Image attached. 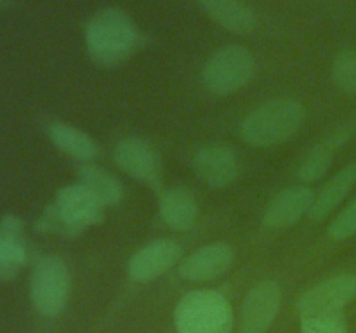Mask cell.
<instances>
[{
	"mask_svg": "<svg viewBox=\"0 0 356 333\" xmlns=\"http://www.w3.org/2000/svg\"><path fill=\"white\" fill-rule=\"evenodd\" d=\"M355 298V274H336L305 291L298 300V312L301 319L318 314H343L344 307Z\"/></svg>",
	"mask_w": 356,
	"mask_h": 333,
	"instance_id": "7",
	"label": "cell"
},
{
	"mask_svg": "<svg viewBox=\"0 0 356 333\" xmlns=\"http://www.w3.org/2000/svg\"><path fill=\"white\" fill-rule=\"evenodd\" d=\"M72 280L65 260L45 255L35 262L30 276V300L44 318H58L70 300Z\"/></svg>",
	"mask_w": 356,
	"mask_h": 333,
	"instance_id": "4",
	"label": "cell"
},
{
	"mask_svg": "<svg viewBox=\"0 0 356 333\" xmlns=\"http://www.w3.org/2000/svg\"><path fill=\"white\" fill-rule=\"evenodd\" d=\"M47 135L52 144L72 158L90 162L99 153V146L89 134L65 121H52L47 127Z\"/></svg>",
	"mask_w": 356,
	"mask_h": 333,
	"instance_id": "17",
	"label": "cell"
},
{
	"mask_svg": "<svg viewBox=\"0 0 356 333\" xmlns=\"http://www.w3.org/2000/svg\"><path fill=\"white\" fill-rule=\"evenodd\" d=\"M113 160L127 176L152 189L162 187V158L155 146L143 137H125L117 142L113 149Z\"/></svg>",
	"mask_w": 356,
	"mask_h": 333,
	"instance_id": "6",
	"label": "cell"
},
{
	"mask_svg": "<svg viewBox=\"0 0 356 333\" xmlns=\"http://www.w3.org/2000/svg\"><path fill=\"white\" fill-rule=\"evenodd\" d=\"M305 117L306 110L298 99L278 97L247 114L242 137L254 148H271L294 137L305 123Z\"/></svg>",
	"mask_w": 356,
	"mask_h": 333,
	"instance_id": "2",
	"label": "cell"
},
{
	"mask_svg": "<svg viewBox=\"0 0 356 333\" xmlns=\"http://www.w3.org/2000/svg\"><path fill=\"white\" fill-rule=\"evenodd\" d=\"M54 203L73 224L82 229L101 224L104 219V205L80 182L61 187Z\"/></svg>",
	"mask_w": 356,
	"mask_h": 333,
	"instance_id": "13",
	"label": "cell"
},
{
	"mask_svg": "<svg viewBox=\"0 0 356 333\" xmlns=\"http://www.w3.org/2000/svg\"><path fill=\"white\" fill-rule=\"evenodd\" d=\"M79 182L90 191L104 207H117L124 198V187L120 180L94 163H86L76 172Z\"/></svg>",
	"mask_w": 356,
	"mask_h": 333,
	"instance_id": "19",
	"label": "cell"
},
{
	"mask_svg": "<svg viewBox=\"0 0 356 333\" xmlns=\"http://www.w3.org/2000/svg\"><path fill=\"white\" fill-rule=\"evenodd\" d=\"M160 217L174 231H188L200 215V205L195 194L184 186H174L160 194Z\"/></svg>",
	"mask_w": 356,
	"mask_h": 333,
	"instance_id": "15",
	"label": "cell"
},
{
	"mask_svg": "<svg viewBox=\"0 0 356 333\" xmlns=\"http://www.w3.org/2000/svg\"><path fill=\"white\" fill-rule=\"evenodd\" d=\"M332 78L337 89L343 92L356 94V52L344 51L336 58L332 66Z\"/></svg>",
	"mask_w": 356,
	"mask_h": 333,
	"instance_id": "22",
	"label": "cell"
},
{
	"mask_svg": "<svg viewBox=\"0 0 356 333\" xmlns=\"http://www.w3.org/2000/svg\"><path fill=\"white\" fill-rule=\"evenodd\" d=\"M193 166L197 176L211 187H225L235 182L240 172L236 153L228 146H205L195 155Z\"/></svg>",
	"mask_w": 356,
	"mask_h": 333,
	"instance_id": "10",
	"label": "cell"
},
{
	"mask_svg": "<svg viewBox=\"0 0 356 333\" xmlns=\"http://www.w3.org/2000/svg\"><path fill=\"white\" fill-rule=\"evenodd\" d=\"M181 259V246L174 239H155L131 257L127 273L136 283H149L176 266Z\"/></svg>",
	"mask_w": 356,
	"mask_h": 333,
	"instance_id": "9",
	"label": "cell"
},
{
	"mask_svg": "<svg viewBox=\"0 0 356 333\" xmlns=\"http://www.w3.org/2000/svg\"><path fill=\"white\" fill-rule=\"evenodd\" d=\"M301 333H348L343 314H318L302 318Z\"/></svg>",
	"mask_w": 356,
	"mask_h": 333,
	"instance_id": "23",
	"label": "cell"
},
{
	"mask_svg": "<svg viewBox=\"0 0 356 333\" xmlns=\"http://www.w3.org/2000/svg\"><path fill=\"white\" fill-rule=\"evenodd\" d=\"M233 262V250L228 243L200 246L179 264V274L186 281H211L222 276Z\"/></svg>",
	"mask_w": 356,
	"mask_h": 333,
	"instance_id": "11",
	"label": "cell"
},
{
	"mask_svg": "<svg viewBox=\"0 0 356 333\" xmlns=\"http://www.w3.org/2000/svg\"><path fill=\"white\" fill-rule=\"evenodd\" d=\"M138 28L120 9H104L89 21L86 45L90 59L101 66H117L138 47Z\"/></svg>",
	"mask_w": 356,
	"mask_h": 333,
	"instance_id": "1",
	"label": "cell"
},
{
	"mask_svg": "<svg viewBox=\"0 0 356 333\" xmlns=\"http://www.w3.org/2000/svg\"><path fill=\"white\" fill-rule=\"evenodd\" d=\"M330 238L336 241H343V239L351 238L356 234V200L351 201L339 215L332 221L329 225Z\"/></svg>",
	"mask_w": 356,
	"mask_h": 333,
	"instance_id": "24",
	"label": "cell"
},
{
	"mask_svg": "<svg viewBox=\"0 0 356 333\" xmlns=\"http://www.w3.org/2000/svg\"><path fill=\"white\" fill-rule=\"evenodd\" d=\"M313 201H315V193L312 187L305 186V184L287 187V189L280 191L268 205L263 215V224L273 229L296 224L306 214H309Z\"/></svg>",
	"mask_w": 356,
	"mask_h": 333,
	"instance_id": "12",
	"label": "cell"
},
{
	"mask_svg": "<svg viewBox=\"0 0 356 333\" xmlns=\"http://www.w3.org/2000/svg\"><path fill=\"white\" fill-rule=\"evenodd\" d=\"M346 139L348 134L344 130H341L332 134L330 137L323 139V141L318 142L315 148L309 149L308 155H306L305 158H302V162L299 163V179H301L302 182H315L320 177L325 176L330 163H332L334 155H336V151L341 148V144H343Z\"/></svg>",
	"mask_w": 356,
	"mask_h": 333,
	"instance_id": "20",
	"label": "cell"
},
{
	"mask_svg": "<svg viewBox=\"0 0 356 333\" xmlns=\"http://www.w3.org/2000/svg\"><path fill=\"white\" fill-rule=\"evenodd\" d=\"M356 182V165H350L337 172L315 196L312 208H309L308 217L312 221H322L323 217L330 214L341 201L346 198L351 187Z\"/></svg>",
	"mask_w": 356,
	"mask_h": 333,
	"instance_id": "18",
	"label": "cell"
},
{
	"mask_svg": "<svg viewBox=\"0 0 356 333\" xmlns=\"http://www.w3.org/2000/svg\"><path fill=\"white\" fill-rule=\"evenodd\" d=\"M282 305V288L266 280L247 293L242 307L240 333H268Z\"/></svg>",
	"mask_w": 356,
	"mask_h": 333,
	"instance_id": "8",
	"label": "cell"
},
{
	"mask_svg": "<svg viewBox=\"0 0 356 333\" xmlns=\"http://www.w3.org/2000/svg\"><path fill=\"white\" fill-rule=\"evenodd\" d=\"M256 61L250 51L242 45H226L205 62L204 85L214 96H229L238 92L252 80Z\"/></svg>",
	"mask_w": 356,
	"mask_h": 333,
	"instance_id": "5",
	"label": "cell"
},
{
	"mask_svg": "<svg viewBox=\"0 0 356 333\" xmlns=\"http://www.w3.org/2000/svg\"><path fill=\"white\" fill-rule=\"evenodd\" d=\"M177 333H232L233 311L221 291L193 290L174 311Z\"/></svg>",
	"mask_w": 356,
	"mask_h": 333,
	"instance_id": "3",
	"label": "cell"
},
{
	"mask_svg": "<svg viewBox=\"0 0 356 333\" xmlns=\"http://www.w3.org/2000/svg\"><path fill=\"white\" fill-rule=\"evenodd\" d=\"M204 12L236 35H247L256 28V14L240 0H198Z\"/></svg>",
	"mask_w": 356,
	"mask_h": 333,
	"instance_id": "16",
	"label": "cell"
},
{
	"mask_svg": "<svg viewBox=\"0 0 356 333\" xmlns=\"http://www.w3.org/2000/svg\"><path fill=\"white\" fill-rule=\"evenodd\" d=\"M28 260L24 225L16 215L0 219V281H13Z\"/></svg>",
	"mask_w": 356,
	"mask_h": 333,
	"instance_id": "14",
	"label": "cell"
},
{
	"mask_svg": "<svg viewBox=\"0 0 356 333\" xmlns=\"http://www.w3.org/2000/svg\"><path fill=\"white\" fill-rule=\"evenodd\" d=\"M37 229L44 234H56L61 236V238H76V236L82 234L86 229H82L80 225L73 224L58 207L52 201L47 208L44 210V214L40 215V219L37 221Z\"/></svg>",
	"mask_w": 356,
	"mask_h": 333,
	"instance_id": "21",
	"label": "cell"
}]
</instances>
